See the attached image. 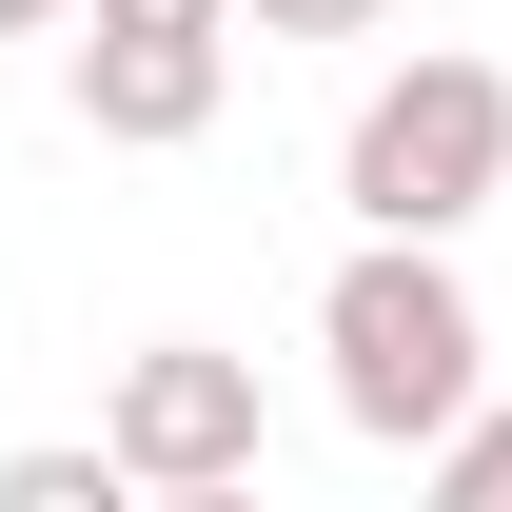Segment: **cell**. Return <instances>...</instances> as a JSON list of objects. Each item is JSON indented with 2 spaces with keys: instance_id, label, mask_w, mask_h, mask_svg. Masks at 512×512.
Here are the masks:
<instances>
[{
  "instance_id": "cell-1",
  "label": "cell",
  "mask_w": 512,
  "mask_h": 512,
  "mask_svg": "<svg viewBox=\"0 0 512 512\" xmlns=\"http://www.w3.org/2000/svg\"><path fill=\"white\" fill-rule=\"evenodd\" d=\"M316 355H335V414L375 453H434L473 394H493V316H473V276L453 237H355L316 296Z\"/></svg>"
},
{
  "instance_id": "cell-2",
  "label": "cell",
  "mask_w": 512,
  "mask_h": 512,
  "mask_svg": "<svg viewBox=\"0 0 512 512\" xmlns=\"http://www.w3.org/2000/svg\"><path fill=\"white\" fill-rule=\"evenodd\" d=\"M335 197H355V237H473L512 197V79L453 60V40H414L355 99V138H335Z\"/></svg>"
},
{
  "instance_id": "cell-3",
  "label": "cell",
  "mask_w": 512,
  "mask_h": 512,
  "mask_svg": "<svg viewBox=\"0 0 512 512\" xmlns=\"http://www.w3.org/2000/svg\"><path fill=\"white\" fill-rule=\"evenodd\" d=\"M237 99V0H79V138L178 158Z\"/></svg>"
},
{
  "instance_id": "cell-4",
  "label": "cell",
  "mask_w": 512,
  "mask_h": 512,
  "mask_svg": "<svg viewBox=\"0 0 512 512\" xmlns=\"http://www.w3.org/2000/svg\"><path fill=\"white\" fill-rule=\"evenodd\" d=\"M99 453H119V493H256V355L138 335L119 394H99Z\"/></svg>"
},
{
  "instance_id": "cell-5",
  "label": "cell",
  "mask_w": 512,
  "mask_h": 512,
  "mask_svg": "<svg viewBox=\"0 0 512 512\" xmlns=\"http://www.w3.org/2000/svg\"><path fill=\"white\" fill-rule=\"evenodd\" d=\"M414 473H434L453 512H512V394H473V414H453V434L414 453Z\"/></svg>"
},
{
  "instance_id": "cell-6",
  "label": "cell",
  "mask_w": 512,
  "mask_h": 512,
  "mask_svg": "<svg viewBox=\"0 0 512 512\" xmlns=\"http://www.w3.org/2000/svg\"><path fill=\"white\" fill-rule=\"evenodd\" d=\"M0 512H119V453H0Z\"/></svg>"
},
{
  "instance_id": "cell-7",
  "label": "cell",
  "mask_w": 512,
  "mask_h": 512,
  "mask_svg": "<svg viewBox=\"0 0 512 512\" xmlns=\"http://www.w3.org/2000/svg\"><path fill=\"white\" fill-rule=\"evenodd\" d=\"M237 20H256V40H375L394 0H237Z\"/></svg>"
},
{
  "instance_id": "cell-8",
  "label": "cell",
  "mask_w": 512,
  "mask_h": 512,
  "mask_svg": "<svg viewBox=\"0 0 512 512\" xmlns=\"http://www.w3.org/2000/svg\"><path fill=\"white\" fill-rule=\"evenodd\" d=\"M60 20H79V0H0V40H60Z\"/></svg>"
}]
</instances>
